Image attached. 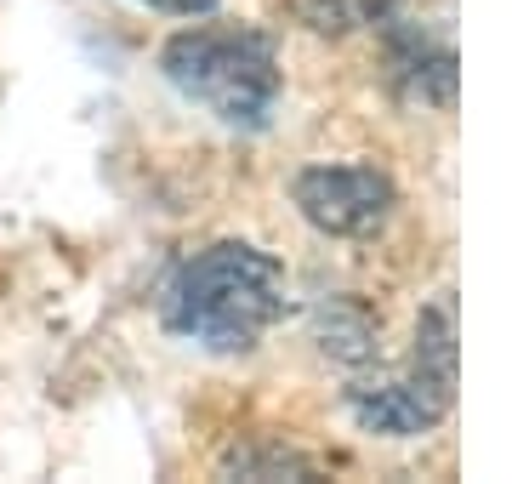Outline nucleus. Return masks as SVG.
I'll use <instances>...</instances> for the list:
<instances>
[{
  "label": "nucleus",
  "instance_id": "nucleus-10",
  "mask_svg": "<svg viewBox=\"0 0 512 484\" xmlns=\"http://www.w3.org/2000/svg\"><path fill=\"white\" fill-rule=\"evenodd\" d=\"M148 12H165V18H211L222 0H137Z\"/></svg>",
  "mask_w": 512,
  "mask_h": 484
},
{
  "label": "nucleus",
  "instance_id": "nucleus-5",
  "mask_svg": "<svg viewBox=\"0 0 512 484\" xmlns=\"http://www.w3.org/2000/svg\"><path fill=\"white\" fill-rule=\"evenodd\" d=\"M387 40V75L404 103L421 109H456V52L427 23H404L399 12L382 23Z\"/></svg>",
  "mask_w": 512,
  "mask_h": 484
},
{
  "label": "nucleus",
  "instance_id": "nucleus-6",
  "mask_svg": "<svg viewBox=\"0 0 512 484\" xmlns=\"http://www.w3.org/2000/svg\"><path fill=\"white\" fill-rule=\"evenodd\" d=\"M313 342H319V354L330 365L365 371V365L382 359V314L365 297H348V291L319 297L313 302Z\"/></svg>",
  "mask_w": 512,
  "mask_h": 484
},
{
  "label": "nucleus",
  "instance_id": "nucleus-7",
  "mask_svg": "<svg viewBox=\"0 0 512 484\" xmlns=\"http://www.w3.org/2000/svg\"><path fill=\"white\" fill-rule=\"evenodd\" d=\"M325 467L313 462L308 450L285 445V439H245L222 456V479H256V484H274V479H319Z\"/></svg>",
  "mask_w": 512,
  "mask_h": 484
},
{
  "label": "nucleus",
  "instance_id": "nucleus-4",
  "mask_svg": "<svg viewBox=\"0 0 512 484\" xmlns=\"http://www.w3.org/2000/svg\"><path fill=\"white\" fill-rule=\"evenodd\" d=\"M342 405L365 433H382V439H421L433 433L456 410V382L439 371H427L416 359L404 365H365L353 371V382L342 388Z\"/></svg>",
  "mask_w": 512,
  "mask_h": 484
},
{
  "label": "nucleus",
  "instance_id": "nucleus-8",
  "mask_svg": "<svg viewBox=\"0 0 512 484\" xmlns=\"http://www.w3.org/2000/svg\"><path fill=\"white\" fill-rule=\"evenodd\" d=\"M410 359L427 365V371L461 382V331H456V291H439L416 314V342H410Z\"/></svg>",
  "mask_w": 512,
  "mask_h": 484
},
{
  "label": "nucleus",
  "instance_id": "nucleus-1",
  "mask_svg": "<svg viewBox=\"0 0 512 484\" xmlns=\"http://www.w3.org/2000/svg\"><path fill=\"white\" fill-rule=\"evenodd\" d=\"M291 285L279 257L251 240H211L188 251L160 285V325L205 354H251L285 319Z\"/></svg>",
  "mask_w": 512,
  "mask_h": 484
},
{
  "label": "nucleus",
  "instance_id": "nucleus-2",
  "mask_svg": "<svg viewBox=\"0 0 512 484\" xmlns=\"http://www.w3.org/2000/svg\"><path fill=\"white\" fill-rule=\"evenodd\" d=\"M160 75L228 131H268L285 92L274 40L251 23H188L160 46Z\"/></svg>",
  "mask_w": 512,
  "mask_h": 484
},
{
  "label": "nucleus",
  "instance_id": "nucleus-9",
  "mask_svg": "<svg viewBox=\"0 0 512 484\" xmlns=\"http://www.w3.org/2000/svg\"><path fill=\"white\" fill-rule=\"evenodd\" d=\"M404 0H291V12L313 35H353V29H382Z\"/></svg>",
  "mask_w": 512,
  "mask_h": 484
},
{
  "label": "nucleus",
  "instance_id": "nucleus-3",
  "mask_svg": "<svg viewBox=\"0 0 512 484\" xmlns=\"http://www.w3.org/2000/svg\"><path fill=\"white\" fill-rule=\"evenodd\" d=\"M291 205L325 240H370L393 223L399 183L370 160H319L291 177Z\"/></svg>",
  "mask_w": 512,
  "mask_h": 484
}]
</instances>
